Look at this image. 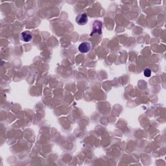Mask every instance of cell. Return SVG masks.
I'll list each match as a JSON object with an SVG mask.
<instances>
[{
  "mask_svg": "<svg viewBox=\"0 0 166 166\" xmlns=\"http://www.w3.org/2000/svg\"><path fill=\"white\" fill-rule=\"evenodd\" d=\"M102 23L100 21L96 20L94 21L93 24V29H92V32L91 33V35L95 33H99V35L101 34L102 32Z\"/></svg>",
  "mask_w": 166,
  "mask_h": 166,
  "instance_id": "6da1fadb",
  "label": "cell"
},
{
  "mask_svg": "<svg viewBox=\"0 0 166 166\" xmlns=\"http://www.w3.org/2000/svg\"><path fill=\"white\" fill-rule=\"evenodd\" d=\"M91 49V44L88 42L81 43L79 46V50L80 52L83 53H88Z\"/></svg>",
  "mask_w": 166,
  "mask_h": 166,
  "instance_id": "7a4b0ae2",
  "label": "cell"
},
{
  "mask_svg": "<svg viewBox=\"0 0 166 166\" xmlns=\"http://www.w3.org/2000/svg\"><path fill=\"white\" fill-rule=\"evenodd\" d=\"M76 21L79 25H85L88 21V16L85 13L80 14L77 16Z\"/></svg>",
  "mask_w": 166,
  "mask_h": 166,
  "instance_id": "3957f363",
  "label": "cell"
},
{
  "mask_svg": "<svg viewBox=\"0 0 166 166\" xmlns=\"http://www.w3.org/2000/svg\"><path fill=\"white\" fill-rule=\"evenodd\" d=\"M21 36H22V39L24 40V41H25V42H28L30 41V40L32 38V33L29 31H24L21 33Z\"/></svg>",
  "mask_w": 166,
  "mask_h": 166,
  "instance_id": "277c9868",
  "label": "cell"
},
{
  "mask_svg": "<svg viewBox=\"0 0 166 166\" xmlns=\"http://www.w3.org/2000/svg\"><path fill=\"white\" fill-rule=\"evenodd\" d=\"M144 75L145 77H149L151 75V71L149 69H146L144 70Z\"/></svg>",
  "mask_w": 166,
  "mask_h": 166,
  "instance_id": "5b68a950",
  "label": "cell"
}]
</instances>
